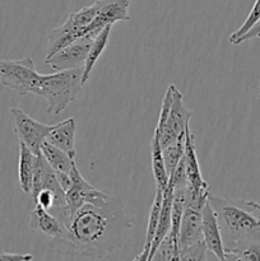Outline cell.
Listing matches in <instances>:
<instances>
[{
	"label": "cell",
	"mask_w": 260,
	"mask_h": 261,
	"mask_svg": "<svg viewBox=\"0 0 260 261\" xmlns=\"http://www.w3.org/2000/svg\"><path fill=\"white\" fill-rule=\"evenodd\" d=\"M51 214L60 221L64 231L50 242L53 255L69 260H103L120 249L133 223L121 199L106 194L99 200L84 203L75 212L55 205Z\"/></svg>",
	"instance_id": "cell-1"
},
{
	"label": "cell",
	"mask_w": 260,
	"mask_h": 261,
	"mask_svg": "<svg viewBox=\"0 0 260 261\" xmlns=\"http://www.w3.org/2000/svg\"><path fill=\"white\" fill-rule=\"evenodd\" d=\"M208 201L218 221L226 260H235L251 242L260 241V222L245 200L209 193Z\"/></svg>",
	"instance_id": "cell-2"
},
{
	"label": "cell",
	"mask_w": 260,
	"mask_h": 261,
	"mask_svg": "<svg viewBox=\"0 0 260 261\" xmlns=\"http://www.w3.org/2000/svg\"><path fill=\"white\" fill-rule=\"evenodd\" d=\"M82 76L83 68L59 70L47 75L42 74L36 96L47 101V114H61L75 99L83 87Z\"/></svg>",
	"instance_id": "cell-3"
},
{
	"label": "cell",
	"mask_w": 260,
	"mask_h": 261,
	"mask_svg": "<svg viewBox=\"0 0 260 261\" xmlns=\"http://www.w3.org/2000/svg\"><path fill=\"white\" fill-rule=\"evenodd\" d=\"M178 257L184 261L206 259V246L201 232V209L185 206L177 240Z\"/></svg>",
	"instance_id": "cell-4"
},
{
	"label": "cell",
	"mask_w": 260,
	"mask_h": 261,
	"mask_svg": "<svg viewBox=\"0 0 260 261\" xmlns=\"http://www.w3.org/2000/svg\"><path fill=\"white\" fill-rule=\"evenodd\" d=\"M42 74L30 56L19 60H0V83L18 94H37Z\"/></svg>",
	"instance_id": "cell-5"
},
{
	"label": "cell",
	"mask_w": 260,
	"mask_h": 261,
	"mask_svg": "<svg viewBox=\"0 0 260 261\" xmlns=\"http://www.w3.org/2000/svg\"><path fill=\"white\" fill-rule=\"evenodd\" d=\"M171 94H172V102H171L170 114H168L167 122L165 129L160 134L161 148L173 144L177 142L178 138L184 137L186 129L190 126V119L193 112L189 111L184 105L183 93L177 89V87L171 84Z\"/></svg>",
	"instance_id": "cell-6"
},
{
	"label": "cell",
	"mask_w": 260,
	"mask_h": 261,
	"mask_svg": "<svg viewBox=\"0 0 260 261\" xmlns=\"http://www.w3.org/2000/svg\"><path fill=\"white\" fill-rule=\"evenodd\" d=\"M13 129L18 140L24 143L35 154L41 152V145L53 129V125H46L28 116L23 110L14 107L10 110Z\"/></svg>",
	"instance_id": "cell-7"
},
{
	"label": "cell",
	"mask_w": 260,
	"mask_h": 261,
	"mask_svg": "<svg viewBox=\"0 0 260 261\" xmlns=\"http://www.w3.org/2000/svg\"><path fill=\"white\" fill-rule=\"evenodd\" d=\"M93 40L94 38L89 35L82 36L54 54L53 56L46 58L45 64L55 71L83 68Z\"/></svg>",
	"instance_id": "cell-8"
},
{
	"label": "cell",
	"mask_w": 260,
	"mask_h": 261,
	"mask_svg": "<svg viewBox=\"0 0 260 261\" xmlns=\"http://www.w3.org/2000/svg\"><path fill=\"white\" fill-rule=\"evenodd\" d=\"M132 0H98L99 12L93 22L86 28L84 36L96 38L106 25H114L116 22H126L130 19L129 7Z\"/></svg>",
	"instance_id": "cell-9"
},
{
	"label": "cell",
	"mask_w": 260,
	"mask_h": 261,
	"mask_svg": "<svg viewBox=\"0 0 260 261\" xmlns=\"http://www.w3.org/2000/svg\"><path fill=\"white\" fill-rule=\"evenodd\" d=\"M70 176L73 184H71L70 189L65 193L66 209L70 213L75 212L84 203H93V201H97L106 196V193L97 190L94 186L87 182L86 178L82 176V173L76 168V165L71 168Z\"/></svg>",
	"instance_id": "cell-10"
},
{
	"label": "cell",
	"mask_w": 260,
	"mask_h": 261,
	"mask_svg": "<svg viewBox=\"0 0 260 261\" xmlns=\"http://www.w3.org/2000/svg\"><path fill=\"white\" fill-rule=\"evenodd\" d=\"M201 232H203L206 250L212 252L218 260H226L218 221L208 200L201 209Z\"/></svg>",
	"instance_id": "cell-11"
},
{
	"label": "cell",
	"mask_w": 260,
	"mask_h": 261,
	"mask_svg": "<svg viewBox=\"0 0 260 261\" xmlns=\"http://www.w3.org/2000/svg\"><path fill=\"white\" fill-rule=\"evenodd\" d=\"M75 120L73 117L64 120L59 124L53 125V129L46 137V142L51 143L55 147L60 148L75 160Z\"/></svg>",
	"instance_id": "cell-12"
},
{
	"label": "cell",
	"mask_w": 260,
	"mask_h": 261,
	"mask_svg": "<svg viewBox=\"0 0 260 261\" xmlns=\"http://www.w3.org/2000/svg\"><path fill=\"white\" fill-rule=\"evenodd\" d=\"M30 227L33 231H38L45 236L53 239H58L63 234V226L60 221L54 214L43 209L42 206L36 204L35 209L31 212L30 216Z\"/></svg>",
	"instance_id": "cell-13"
},
{
	"label": "cell",
	"mask_w": 260,
	"mask_h": 261,
	"mask_svg": "<svg viewBox=\"0 0 260 261\" xmlns=\"http://www.w3.org/2000/svg\"><path fill=\"white\" fill-rule=\"evenodd\" d=\"M163 200V190L157 189L155 190V198L153 200L152 206H150L149 212V219H148V226L147 232H145V240H144V246H143V251L135 257V261H148L149 259V251H150V245H152L153 239H154L155 231H157L158 222H160L161 216V206H162Z\"/></svg>",
	"instance_id": "cell-14"
},
{
	"label": "cell",
	"mask_w": 260,
	"mask_h": 261,
	"mask_svg": "<svg viewBox=\"0 0 260 261\" xmlns=\"http://www.w3.org/2000/svg\"><path fill=\"white\" fill-rule=\"evenodd\" d=\"M33 168H35V153L24 144L19 142V162H18V181L20 190L24 194L32 191Z\"/></svg>",
	"instance_id": "cell-15"
},
{
	"label": "cell",
	"mask_w": 260,
	"mask_h": 261,
	"mask_svg": "<svg viewBox=\"0 0 260 261\" xmlns=\"http://www.w3.org/2000/svg\"><path fill=\"white\" fill-rule=\"evenodd\" d=\"M112 24L106 25L101 32L97 35V37L94 38L93 42H92L91 48L88 51V55H87L86 63H84L83 66V76H82V82H83V86L88 82L89 76H91L92 70H93L94 64L97 63L99 56L102 55V53L106 48L107 43H109L110 40V33H111Z\"/></svg>",
	"instance_id": "cell-16"
},
{
	"label": "cell",
	"mask_w": 260,
	"mask_h": 261,
	"mask_svg": "<svg viewBox=\"0 0 260 261\" xmlns=\"http://www.w3.org/2000/svg\"><path fill=\"white\" fill-rule=\"evenodd\" d=\"M150 158H152V172L155 181V188L165 191L168 185L167 171H166L165 162H163L162 148L160 144V134L154 130L152 142H150Z\"/></svg>",
	"instance_id": "cell-17"
},
{
	"label": "cell",
	"mask_w": 260,
	"mask_h": 261,
	"mask_svg": "<svg viewBox=\"0 0 260 261\" xmlns=\"http://www.w3.org/2000/svg\"><path fill=\"white\" fill-rule=\"evenodd\" d=\"M41 153L47 161L48 165L55 171H63V172H70L71 168L75 166V160L71 158L66 152L60 148L55 147L51 143L43 142L41 145Z\"/></svg>",
	"instance_id": "cell-18"
},
{
	"label": "cell",
	"mask_w": 260,
	"mask_h": 261,
	"mask_svg": "<svg viewBox=\"0 0 260 261\" xmlns=\"http://www.w3.org/2000/svg\"><path fill=\"white\" fill-rule=\"evenodd\" d=\"M186 135V133H185ZM185 135L178 138L177 142L173 144L167 145V147L162 148V155L163 162H165L166 171H167L168 177L173 175L176 167H177L178 162H180L181 157L184 155V148H185Z\"/></svg>",
	"instance_id": "cell-19"
},
{
	"label": "cell",
	"mask_w": 260,
	"mask_h": 261,
	"mask_svg": "<svg viewBox=\"0 0 260 261\" xmlns=\"http://www.w3.org/2000/svg\"><path fill=\"white\" fill-rule=\"evenodd\" d=\"M150 260H163V261H177L178 257V247L177 244L171 239L170 236H166L160 246L152 255Z\"/></svg>",
	"instance_id": "cell-20"
},
{
	"label": "cell",
	"mask_w": 260,
	"mask_h": 261,
	"mask_svg": "<svg viewBox=\"0 0 260 261\" xmlns=\"http://www.w3.org/2000/svg\"><path fill=\"white\" fill-rule=\"evenodd\" d=\"M259 19H260V0H255L254 5H252L251 10H250L249 15H247V18L245 19V22L242 23V25L239 28V30L235 31L233 33H231V36H229L228 38V42L231 43V45H236V41L239 40L240 37H242V36H244L245 33H246L247 31H249L250 28H251Z\"/></svg>",
	"instance_id": "cell-21"
},
{
	"label": "cell",
	"mask_w": 260,
	"mask_h": 261,
	"mask_svg": "<svg viewBox=\"0 0 260 261\" xmlns=\"http://www.w3.org/2000/svg\"><path fill=\"white\" fill-rule=\"evenodd\" d=\"M33 203L37 204V205H40V206H42V208L46 209V211H50V209L53 208L56 203L55 194H54L51 190H48V189H42V190L37 194V196H36V200L33 201Z\"/></svg>",
	"instance_id": "cell-22"
},
{
	"label": "cell",
	"mask_w": 260,
	"mask_h": 261,
	"mask_svg": "<svg viewBox=\"0 0 260 261\" xmlns=\"http://www.w3.org/2000/svg\"><path fill=\"white\" fill-rule=\"evenodd\" d=\"M32 259L33 256L31 254H12V252L0 251V261H24Z\"/></svg>",
	"instance_id": "cell-23"
},
{
	"label": "cell",
	"mask_w": 260,
	"mask_h": 261,
	"mask_svg": "<svg viewBox=\"0 0 260 261\" xmlns=\"http://www.w3.org/2000/svg\"><path fill=\"white\" fill-rule=\"evenodd\" d=\"M254 37H260V19L257 20V22L255 23V24L252 25V27L250 28V30L247 31L242 37H240L239 40L236 41V45H240V43L245 42V41L247 40H251V38Z\"/></svg>",
	"instance_id": "cell-24"
},
{
	"label": "cell",
	"mask_w": 260,
	"mask_h": 261,
	"mask_svg": "<svg viewBox=\"0 0 260 261\" xmlns=\"http://www.w3.org/2000/svg\"><path fill=\"white\" fill-rule=\"evenodd\" d=\"M56 172V177H58V181L59 184H60V186L63 188V190L68 191L69 189H70L71 184H73V180H71V176H70V172H63V171H55Z\"/></svg>",
	"instance_id": "cell-25"
},
{
	"label": "cell",
	"mask_w": 260,
	"mask_h": 261,
	"mask_svg": "<svg viewBox=\"0 0 260 261\" xmlns=\"http://www.w3.org/2000/svg\"><path fill=\"white\" fill-rule=\"evenodd\" d=\"M245 203H246L247 208H249L250 211H251L252 213L257 217V219H259V222H260V204L256 203V201H252V200H245Z\"/></svg>",
	"instance_id": "cell-26"
},
{
	"label": "cell",
	"mask_w": 260,
	"mask_h": 261,
	"mask_svg": "<svg viewBox=\"0 0 260 261\" xmlns=\"http://www.w3.org/2000/svg\"><path fill=\"white\" fill-rule=\"evenodd\" d=\"M259 88H260V84H259ZM259 98H260V92H259Z\"/></svg>",
	"instance_id": "cell-27"
}]
</instances>
